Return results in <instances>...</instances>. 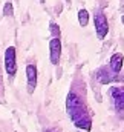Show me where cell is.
I'll return each instance as SVG.
<instances>
[{
	"label": "cell",
	"instance_id": "6da1fadb",
	"mask_svg": "<svg viewBox=\"0 0 124 132\" xmlns=\"http://www.w3.org/2000/svg\"><path fill=\"white\" fill-rule=\"evenodd\" d=\"M66 112L70 118V121L81 131H91L92 129V117L86 106V103L77 92H69L66 97Z\"/></svg>",
	"mask_w": 124,
	"mask_h": 132
},
{
	"label": "cell",
	"instance_id": "7a4b0ae2",
	"mask_svg": "<svg viewBox=\"0 0 124 132\" xmlns=\"http://www.w3.org/2000/svg\"><path fill=\"white\" fill-rule=\"evenodd\" d=\"M123 63H124V55L121 52H115V54L110 57L109 65L103 66L101 69H98L96 77H98L100 83H101V85H107V83L117 80L118 74H120L121 69H123Z\"/></svg>",
	"mask_w": 124,
	"mask_h": 132
},
{
	"label": "cell",
	"instance_id": "3957f363",
	"mask_svg": "<svg viewBox=\"0 0 124 132\" xmlns=\"http://www.w3.org/2000/svg\"><path fill=\"white\" fill-rule=\"evenodd\" d=\"M93 25H95V32H96V37L100 40H104L106 35L109 32V22H107V17L106 14L98 9L93 15Z\"/></svg>",
	"mask_w": 124,
	"mask_h": 132
},
{
	"label": "cell",
	"instance_id": "277c9868",
	"mask_svg": "<svg viewBox=\"0 0 124 132\" xmlns=\"http://www.w3.org/2000/svg\"><path fill=\"white\" fill-rule=\"evenodd\" d=\"M109 95H110V100H112L113 109L118 114L123 115L124 114V85L109 88Z\"/></svg>",
	"mask_w": 124,
	"mask_h": 132
},
{
	"label": "cell",
	"instance_id": "5b68a950",
	"mask_svg": "<svg viewBox=\"0 0 124 132\" xmlns=\"http://www.w3.org/2000/svg\"><path fill=\"white\" fill-rule=\"evenodd\" d=\"M5 71L9 77L17 74V52L14 46H8L5 51Z\"/></svg>",
	"mask_w": 124,
	"mask_h": 132
},
{
	"label": "cell",
	"instance_id": "8992f818",
	"mask_svg": "<svg viewBox=\"0 0 124 132\" xmlns=\"http://www.w3.org/2000/svg\"><path fill=\"white\" fill-rule=\"evenodd\" d=\"M61 59V40L60 37H52L49 42V60L52 65H58Z\"/></svg>",
	"mask_w": 124,
	"mask_h": 132
},
{
	"label": "cell",
	"instance_id": "52a82bcc",
	"mask_svg": "<svg viewBox=\"0 0 124 132\" xmlns=\"http://www.w3.org/2000/svg\"><path fill=\"white\" fill-rule=\"evenodd\" d=\"M37 81H38L37 66L31 63V65L26 66V89H28V94H34V91L37 88Z\"/></svg>",
	"mask_w": 124,
	"mask_h": 132
},
{
	"label": "cell",
	"instance_id": "ba28073f",
	"mask_svg": "<svg viewBox=\"0 0 124 132\" xmlns=\"http://www.w3.org/2000/svg\"><path fill=\"white\" fill-rule=\"evenodd\" d=\"M78 23H80V26H87V23H89V11L87 9H84V8H81L80 11H78Z\"/></svg>",
	"mask_w": 124,
	"mask_h": 132
},
{
	"label": "cell",
	"instance_id": "9c48e42d",
	"mask_svg": "<svg viewBox=\"0 0 124 132\" xmlns=\"http://www.w3.org/2000/svg\"><path fill=\"white\" fill-rule=\"evenodd\" d=\"M5 17H11V15H14V6H12V3L11 2H6L5 3V6H3V12H2Z\"/></svg>",
	"mask_w": 124,
	"mask_h": 132
},
{
	"label": "cell",
	"instance_id": "30bf717a",
	"mask_svg": "<svg viewBox=\"0 0 124 132\" xmlns=\"http://www.w3.org/2000/svg\"><path fill=\"white\" fill-rule=\"evenodd\" d=\"M49 29H51V34L54 35V37H60V28H58V25L57 23H51L49 25Z\"/></svg>",
	"mask_w": 124,
	"mask_h": 132
},
{
	"label": "cell",
	"instance_id": "8fae6325",
	"mask_svg": "<svg viewBox=\"0 0 124 132\" xmlns=\"http://www.w3.org/2000/svg\"><path fill=\"white\" fill-rule=\"evenodd\" d=\"M46 132H60L58 129H55V128H52V129H48Z\"/></svg>",
	"mask_w": 124,
	"mask_h": 132
},
{
	"label": "cell",
	"instance_id": "7c38bea8",
	"mask_svg": "<svg viewBox=\"0 0 124 132\" xmlns=\"http://www.w3.org/2000/svg\"><path fill=\"white\" fill-rule=\"evenodd\" d=\"M121 22H123V25H124V14H123V17H121Z\"/></svg>",
	"mask_w": 124,
	"mask_h": 132
},
{
	"label": "cell",
	"instance_id": "4fadbf2b",
	"mask_svg": "<svg viewBox=\"0 0 124 132\" xmlns=\"http://www.w3.org/2000/svg\"><path fill=\"white\" fill-rule=\"evenodd\" d=\"M80 132H81V131H80Z\"/></svg>",
	"mask_w": 124,
	"mask_h": 132
}]
</instances>
